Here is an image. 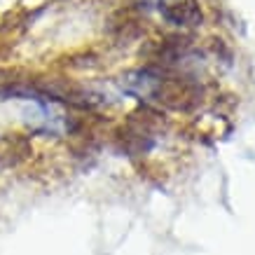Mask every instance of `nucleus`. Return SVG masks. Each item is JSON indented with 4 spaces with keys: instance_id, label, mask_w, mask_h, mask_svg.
I'll use <instances>...</instances> for the list:
<instances>
[{
    "instance_id": "1",
    "label": "nucleus",
    "mask_w": 255,
    "mask_h": 255,
    "mask_svg": "<svg viewBox=\"0 0 255 255\" xmlns=\"http://www.w3.org/2000/svg\"><path fill=\"white\" fill-rule=\"evenodd\" d=\"M159 12L176 26H199L204 19L199 0H159Z\"/></svg>"
}]
</instances>
